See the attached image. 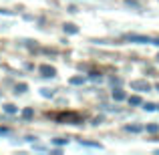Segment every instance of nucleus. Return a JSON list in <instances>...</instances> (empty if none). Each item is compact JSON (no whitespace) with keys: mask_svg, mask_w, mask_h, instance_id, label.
<instances>
[{"mask_svg":"<svg viewBox=\"0 0 159 155\" xmlns=\"http://www.w3.org/2000/svg\"><path fill=\"white\" fill-rule=\"evenodd\" d=\"M85 83V77H73L70 79V85H83Z\"/></svg>","mask_w":159,"mask_h":155,"instance_id":"nucleus-9","label":"nucleus"},{"mask_svg":"<svg viewBox=\"0 0 159 155\" xmlns=\"http://www.w3.org/2000/svg\"><path fill=\"white\" fill-rule=\"evenodd\" d=\"M39 73L43 75V77H54V75H57V71H54V66H51V65H40Z\"/></svg>","mask_w":159,"mask_h":155,"instance_id":"nucleus-4","label":"nucleus"},{"mask_svg":"<svg viewBox=\"0 0 159 155\" xmlns=\"http://www.w3.org/2000/svg\"><path fill=\"white\" fill-rule=\"evenodd\" d=\"M58 119H61V121H69V123H73V125H81V117L75 115V113H66V115H61Z\"/></svg>","mask_w":159,"mask_h":155,"instance_id":"nucleus-3","label":"nucleus"},{"mask_svg":"<svg viewBox=\"0 0 159 155\" xmlns=\"http://www.w3.org/2000/svg\"><path fill=\"white\" fill-rule=\"evenodd\" d=\"M65 32H69V34H77L79 28L75 26V24H65Z\"/></svg>","mask_w":159,"mask_h":155,"instance_id":"nucleus-7","label":"nucleus"},{"mask_svg":"<svg viewBox=\"0 0 159 155\" xmlns=\"http://www.w3.org/2000/svg\"><path fill=\"white\" fill-rule=\"evenodd\" d=\"M125 40L139 43V44H153V39L151 36H145V34H125Z\"/></svg>","mask_w":159,"mask_h":155,"instance_id":"nucleus-1","label":"nucleus"},{"mask_svg":"<svg viewBox=\"0 0 159 155\" xmlns=\"http://www.w3.org/2000/svg\"><path fill=\"white\" fill-rule=\"evenodd\" d=\"M125 97H127V95H125V91H121V89H115V91H113V99H115V101H123Z\"/></svg>","mask_w":159,"mask_h":155,"instance_id":"nucleus-6","label":"nucleus"},{"mask_svg":"<svg viewBox=\"0 0 159 155\" xmlns=\"http://www.w3.org/2000/svg\"><path fill=\"white\" fill-rule=\"evenodd\" d=\"M4 111H6L8 115H14V113H16V107H14V105H4Z\"/></svg>","mask_w":159,"mask_h":155,"instance_id":"nucleus-11","label":"nucleus"},{"mask_svg":"<svg viewBox=\"0 0 159 155\" xmlns=\"http://www.w3.org/2000/svg\"><path fill=\"white\" fill-rule=\"evenodd\" d=\"M147 131H149V133H157V131H159V125H157V123H149V125H147Z\"/></svg>","mask_w":159,"mask_h":155,"instance_id":"nucleus-10","label":"nucleus"},{"mask_svg":"<svg viewBox=\"0 0 159 155\" xmlns=\"http://www.w3.org/2000/svg\"><path fill=\"white\" fill-rule=\"evenodd\" d=\"M32 117H34V111H32V107H26V109L22 111V119H24V121H30Z\"/></svg>","mask_w":159,"mask_h":155,"instance_id":"nucleus-5","label":"nucleus"},{"mask_svg":"<svg viewBox=\"0 0 159 155\" xmlns=\"http://www.w3.org/2000/svg\"><path fill=\"white\" fill-rule=\"evenodd\" d=\"M157 153H159V151H157Z\"/></svg>","mask_w":159,"mask_h":155,"instance_id":"nucleus-20","label":"nucleus"},{"mask_svg":"<svg viewBox=\"0 0 159 155\" xmlns=\"http://www.w3.org/2000/svg\"><path fill=\"white\" fill-rule=\"evenodd\" d=\"M131 89L133 91H151V85H149L147 81H143V79H139V81L131 83Z\"/></svg>","mask_w":159,"mask_h":155,"instance_id":"nucleus-2","label":"nucleus"},{"mask_svg":"<svg viewBox=\"0 0 159 155\" xmlns=\"http://www.w3.org/2000/svg\"><path fill=\"white\" fill-rule=\"evenodd\" d=\"M145 109H147V111H155L157 105H155V103H145Z\"/></svg>","mask_w":159,"mask_h":155,"instance_id":"nucleus-14","label":"nucleus"},{"mask_svg":"<svg viewBox=\"0 0 159 155\" xmlns=\"http://www.w3.org/2000/svg\"><path fill=\"white\" fill-rule=\"evenodd\" d=\"M125 131H129V133H141V125H127Z\"/></svg>","mask_w":159,"mask_h":155,"instance_id":"nucleus-8","label":"nucleus"},{"mask_svg":"<svg viewBox=\"0 0 159 155\" xmlns=\"http://www.w3.org/2000/svg\"><path fill=\"white\" fill-rule=\"evenodd\" d=\"M157 62H159V54H157Z\"/></svg>","mask_w":159,"mask_h":155,"instance_id":"nucleus-18","label":"nucleus"},{"mask_svg":"<svg viewBox=\"0 0 159 155\" xmlns=\"http://www.w3.org/2000/svg\"><path fill=\"white\" fill-rule=\"evenodd\" d=\"M24 91H26V85H24V83L16 85V93H24Z\"/></svg>","mask_w":159,"mask_h":155,"instance_id":"nucleus-13","label":"nucleus"},{"mask_svg":"<svg viewBox=\"0 0 159 155\" xmlns=\"http://www.w3.org/2000/svg\"><path fill=\"white\" fill-rule=\"evenodd\" d=\"M157 109H159V105H157Z\"/></svg>","mask_w":159,"mask_h":155,"instance_id":"nucleus-19","label":"nucleus"},{"mask_svg":"<svg viewBox=\"0 0 159 155\" xmlns=\"http://www.w3.org/2000/svg\"><path fill=\"white\" fill-rule=\"evenodd\" d=\"M129 103H131V105H141L143 101H141V97H137V95H135V97H131V99H129Z\"/></svg>","mask_w":159,"mask_h":155,"instance_id":"nucleus-12","label":"nucleus"},{"mask_svg":"<svg viewBox=\"0 0 159 155\" xmlns=\"http://www.w3.org/2000/svg\"><path fill=\"white\" fill-rule=\"evenodd\" d=\"M54 143H57V145H62V143H66V139H54Z\"/></svg>","mask_w":159,"mask_h":155,"instance_id":"nucleus-16","label":"nucleus"},{"mask_svg":"<svg viewBox=\"0 0 159 155\" xmlns=\"http://www.w3.org/2000/svg\"><path fill=\"white\" fill-rule=\"evenodd\" d=\"M43 97H52V91L51 89H43Z\"/></svg>","mask_w":159,"mask_h":155,"instance_id":"nucleus-15","label":"nucleus"},{"mask_svg":"<svg viewBox=\"0 0 159 155\" xmlns=\"http://www.w3.org/2000/svg\"><path fill=\"white\" fill-rule=\"evenodd\" d=\"M0 133H2V135H4V133H8V129H4V127H0Z\"/></svg>","mask_w":159,"mask_h":155,"instance_id":"nucleus-17","label":"nucleus"}]
</instances>
